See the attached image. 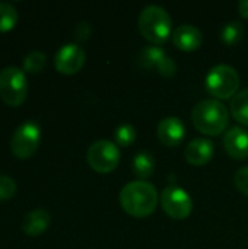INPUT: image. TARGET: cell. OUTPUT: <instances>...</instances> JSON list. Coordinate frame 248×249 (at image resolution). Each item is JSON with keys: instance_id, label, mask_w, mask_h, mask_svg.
Instances as JSON below:
<instances>
[{"instance_id": "cell-18", "label": "cell", "mask_w": 248, "mask_h": 249, "mask_svg": "<svg viewBox=\"0 0 248 249\" xmlns=\"http://www.w3.org/2000/svg\"><path fill=\"white\" fill-rule=\"evenodd\" d=\"M244 35V26L241 22L238 20H232L229 23H227L222 31H221V41L227 45V47H234L237 45L241 38Z\"/></svg>"}, {"instance_id": "cell-25", "label": "cell", "mask_w": 248, "mask_h": 249, "mask_svg": "<svg viewBox=\"0 0 248 249\" xmlns=\"http://www.w3.org/2000/svg\"><path fill=\"white\" fill-rule=\"evenodd\" d=\"M238 12L244 19H248V0H241L238 3Z\"/></svg>"}, {"instance_id": "cell-15", "label": "cell", "mask_w": 248, "mask_h": 249, "mask_svg": "<svg viewBox=\"0 0 248 249\" xmlns=\"http://www.w3.org/2000/svg\"><path fill=\"white\" fill-rule=\"evenodd\" d=\"M51 217L47 210L44 209H35L29 213L22 220V231L28 236H39L42 235L47 228L50 226Z\"/></svg>"}, {"instance_id": "cell-7", "label": "cell", "mask_w": 248, "mask_h": 249, "mask_svg": "<svg viewBox=\"0 0 248 249\" xmlns=\"http://www.w3.org/2000/svg\"><path fill=\"white\" fill-rule=\"evenodd\" d=\"M161 206L167 216L174 220H184L193 212L190 194L178 185H170L161 193Z\"/></svg>"}, {"instance_id": "cell-10", "label": "cell", "mask_w": 248, "mask_h": 249, "mask_svg": "<svg viewBox=\"0 0 248 249\" xmlns=\"http://www.w3.org/2000/svg\"><path fill=\"white\" fill-rule=\"evenodd\" d=\"M85 60L86 54L82 47L77 44H66L57 51L54 57V66L61 74H75L83 67Z\"/></svg>"}, {"instance_id": "cell-8", "label": "cell", "mask_w": 248, "mask_h": 249, "mask_svg": "<svg viewBox=\"0 0 248 249\" xmlns=\"http://www.w3.org/2000/svg\"><path fill=\"white\" fill-rule=\"evenodd\" d=\"M39 142H41L39 125L34 121H25L13 133V137L10 140V149L16 158L28 159L37 152Z\"/></svg>"}, {"instance_id": "cell-6", "label": "cell", "mask_w": 248, "mask_h": 249, "mask_svg": "<svg viewBox=\"0 0 248 249\" xmlns=\"http://www.w3.org/2000/svg\"><path fill=\"white\" fill-rule=\"evenodd\" d=\"M89 166L98 174H110L120 163V152L117 144L108 140H98L91 144L86 153Z\"/></svg>"}, {"instance_id": "cell-4", "label": "cell", "mask_w": 248, "mask_h": 249, "mask_svg": "<svg viewBox=\"0 0 248 249\" xmlns=\"http://www.w3.org/2000/svg\"><path fill=\"white\" fill-rule=\"evenodd\" d=\"M205 86L206 90L216 99H229L237 95L240 76L234 67L228 64H218L208 73Z\"/></svg>"}, {"instance_id": "cell-17", "label": "cell", "mask_w": 248, "mask_h": 249, "mask_svg": "<svg viewBox=\"0 0 248 249\" xmlns=\"http://www.w3.org/2000/svg\"><path fill=\"white\" fill-rule=\"evenodd\" d=\"M231 114L243 125L248 127V88L237 92L231 101Z\"/></svg>"}, {"instance_id": "cell-14", "label": "cell", "mask_w": 248, "mask_h": 249, "mask_svg": "<svg viewBox=\"0 0 248 249\" xmlns=\"http://www.w3.org/2000/svg\"><path fill=\"white\" fill-rule=\"evenodd\" d=\"M172 42L181 51H196L203 42V35L197 26L184 23L172 32Z\"/></svg>"}, {"instance_id": "cell-5", "label": "cell", "mask_w": 248, "mask_h": 249, "mask_svg": "<svg viewBox=\"0 0 248 249\" xmlns=\"http://www.w3.org/2000/svg\"><path fill=\"white\" fill-rule=\"evenodd\" d=\"M28 80L23 70L9 66L0 70V98L10 107H19L26 99Z\"/></svg>"}, {"instance_id": "cell-11", "label": "cell", "mask_w": 248, "mask_h": 249, "mask_svg": "<svg viewBox=\"0 0 248 249\" xmlns=\"http://www.w3.org/2000/svg\"><path fill=\"white\" fill-rule=\"evenodd\" d=\"M158 139L162 144L168 147H175L181 144L186 137V127L183 121L177 117H167L159 121L156 128Z\"/></svg>"}, {"instance_id": "cell-16", "label": "cell", "mask_w": 248, "mask_h": 249, "mask_svg": "<svg viewBox=\"0 0 248 249\" xmlns=\"http://www.w3.org/2000/svg\"><path fill=\"white\" fill-rule=\"evenodd\" d=\"M155 172V159L148 152H139L133 159V174L139 178V181L149 179Z\"/></svg>"}, {"instance_id": "cell-20", "label": "cell", "mask_w": 248, "mask_h": 249, "mask_svg": "<svg viewBox=\"0 0 248 249\" xmlns=\"http://www.w3.org/2000/svg\"><path fill=\"white\" fill-rule=\"evenodd\" d=\"M47 55L41 51H31L23 58V70L28 73H39L45 69Z\"/></svg>"}, {"instance_id": "cell-2", "label": "cell", "mask_w": 248, "mask_h": 249, "mask_svg": "<svg viewBox=\"0 0 248 249\" xmlns=\"http://www.w3.org/2000/svg\"><path fill=\"white\" fill-rule=\"evenodd\" d=\"M191 121L196 130L206 136L222 134L229 124V112L225 105L216 99H205L194 105Z\"/></svg>"}, {"instance_id": "cell-12", "label": "cell", "mask_w": 248, "mask_h": 249, "mask_svg": "<svg viewBox=\"0 0 248 249\" xmlns=\"http://www.w3.org/2000/svg\"><path fill=\"white\" fill-rule=\"evenodd\" d=\"M225 152L235 160L248 158V131L243 127H232L224 136Z\"/></svg>"}, {"instance_id": "cell-3", "label": "cell", "mask_w": 248, "mask_h": 249, "mask_svg": "<svg viewBox=\"0 0 248 249\" xmlns=\"http://www.w3.org/2000/svg\"><path fill=\"white\" fill-rule=\"evenodd\" d=\"M139 31L153 45H162L172 35V20L161 6H146L139 15Z\"/></svg>"}, {"instance_id": "cell-22", "label": "cell", "mask_w": 248, "mask_h": 249, "mask_svg": "<svg viewBox=\"0 0 248 249\" xmlns=\"http://www.w3.org/2000/svg\"><path fill=\"white\" fill-rule=\"evenodd\" d=\"M16 193V184L10 177L0 175V201L10 200Z\"/></svg>"}, {"instance_id": "cell-24", "label": "cell", "mask_w": 248, "mask_h": 249, "mask_svg": "<svg viewBox=\"0 0 248 249\" xmlns=\"http://www.w3.org/2000/svg\"><path fill=\"white\" fill-rule=\"evenodd\" d=\"M89 34H91V28H89L88 22H80L76 28V38L80 41H85V39H88Z\"/></svg>"}, {"instance_id": "cell-9", "label": "cell", "mask_w": 248, "mask_h": 249, "mask_svg": "<svg viewBox=\"0 0 248 249\" xmlns=\"http://www.w3.org/2000/svg\"><path fill=\"white\" fill-rule=\"evenodd\" d=\"M139 63L143 69L152 70L155 69L161 76L172 77L177 73L175 61L159 47L148 45L139 54Z\"/></svg>"}, {"instance_id": "cell-19", "label": "cell", "mask_w": 248, "mask_h": 249, "mask_svg": "<svg viewBox=\"0 0 248 249\" xmlns=\"http://www.w3.org/2000/svg\"><path fill=\"white\" fill-rule=\"evenodd\" d=\"M18 22V12L13 4L0 1V32L10 31Z\"/></svg>"}, {"instance_id": "cell-23", "label": "cell", "mask_w": 248, "mask_h": 249, "mask_svg": "<svg viewBox=\"0 0 248 249\" xmlns=\"http://www.w3.org/2000/svg\"><path fill=\"white\" fill-rule=\"evenodd\" d=\"M234 184H235V188L248 197V165L247 166H243L240 168L237 172H235V177H234Z\"/></svg>"}, {"instance_id": "cell-1", "label": "cell", "mask_w": 248, "mask_h": 249, "mask_svg": "<svg viewBox=\"0 0 248 249\" xmlns=\"http://www.w3.org/2000/svg\"><path fill=\"white\" fill-rule=\"evenodd\" d=\"M156 188L148 181H132L120 191V204L132 217L143 219L151 216L158 206Z\"/></svg>"}, {"instance_id": "cell-21", "label": "cell", "mask_w": 248, "mask_h": 249, "mask_svg": "<svg viewBox=\"0 0 248 249\" xmlns=\"http://www.w3.org/2000/svg\"><path fill=\"white\" fill-rule=\"evenodd\" d=\"M136 137H137V133L132 124H121L120 127H117V130L114 133V140L121 147L132 146L134 143Z\"/></svg>"}, {"instance_id": "cell-13", "label": "cell", "mask_w": 248, "mask_h": 249, "mask_svg": "<svg viewBox=\"0 0 248 249\" xmlns=\"http://www.w3.org/2000/svg\"><path fill=\"white\" fill-rule=\"evenodd\" d=\"M215 155V144L209 139L191 140L184 152L186 160L193 166H203L210 162Z\"/></svg>"}]
</instances>
